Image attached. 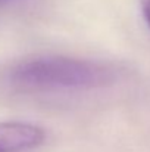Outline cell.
Returning <instances> with one entry per match:
<instances>
[{
	"label": "cell",
	"instance_id": "cell-1",
	"mask_svg": "<svg viewBox=\"0 0 150 152\" xmlns=\"http://www.w3.org/2000/svg\"><path fill=\"white\" fill-rule=\"evenodd\" d=\"M118 71L107 64L68 56H40L19 62L9 72L10 83L22 90H94L112 86Z\"/></svg>",
	"mask_w": 150,
	"mask_h": 152
},
{
	"label": "cell",
	"instance_id": "cell-2",
	"mask_svg": "<svg viewBox=\"0 0 150 152\" xmlns=\"http://www.w3.org/2000/svg\"><path fill=\"white\" fill-rule=\"evenodd\" d=\"M46 132L27 121L0 123V152H27L41 146Z\"/></svg>",
	"mask_w": 150,
	"mask_h": 152
},
{
	"label": "cell",
	"instance_id": "cell-3",
	"mask_svg": "<svg viewBox=\"0 0 150 152\" xmlns=\"http://www.w3.org/2000/svg\"><path fill=\"white\" fill-rule=\"evenodd\" d=\"M141 9H143L144 21L147 22V25L150 28V0H141Z\"/></svg>",
	"mask_w": 150,
	"mask_h": 152
},
{
	"label": "cell",
	"instance_id": "cell-4",
	"mask_svg": "<svg viewBox=\"0 0 150 152\" xmlns=\"http://www.w3.org/2000/svg\"><path fill=\"white\" fill-rule=\"evenodd\" d=\"M0 1H3V0H0Z\"/></svg>",
	"mask_w": 150,
	"mask_h": 152
}]
</instances>
